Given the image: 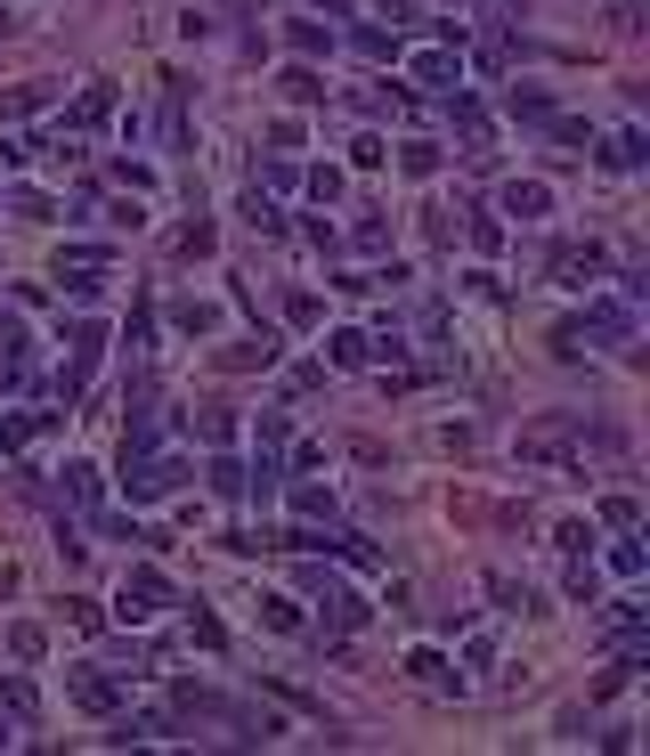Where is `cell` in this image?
I'll return each mask as SVG.
<instances>
[{
	"mask_svg": "<svg viewBox=\"0 0 650 756\" xmlns=\"http://www.w3.org/2000/svg\"><path fill=\"white\" fill-rule=\"evenodd\" d=\"M415 81H423V90H455V81H464V57H455L448 50V41H439V50H423V57H415V66H407Z\"/></svg>",
	"mask_w": 650,
	"mask_h": 756,
	"instance_id": "cell-6",
	"label": "cell"
},
{
	"mask_svg": "<svg viewBox=\"0 0 650 756\" xmlns=\"http://www.w3.org/2000/svg\"><path fill=\"white\" fill-rule=\"evenodd\" d=\"M285 90H293V98H301V107H309V98H326V81L309 74V66H293V74H285Z\"/></svg>",
	"mask_w": 650,
	"mask_h": 756,
	"instance_id": "cell-31",
	"label": "cell"
},
{
	"mask_svg": "<svg viewBox=\"0 0 650 756\" xmlns=\"http://www.w3.org/2000/svg\"><path fill=\"white\" fill-rule=\"evenodd\" d=\"M326 359H333V366H366V359H374V342H366L359 326H342V333H326Z\"/></svg>",
	"mask_w": 650,
	"mask_h": 756,
	"instance_id": "cell-13",
	"label": "cell"
},
{
	"mask_svg": "<svg viewBox=\"0 0 650 756\" xmlns=\"http://www.w3.org/2000/svg\"><path fill=\"white\" fill-rule=\"evenodd\" d=\"M398 172H407V179H431V172H439V146H431V139H407V155H398Z\"/></svg>",
	"mask_w": 650,
	"mask_h": 756,
	"instance_id": "cell-17",
	"label": "cell"
},
{
	"mask_svg": "<svg viewBox=\"0 0 650 756\" xmlns=\"http://www.w3.org/2000/svg\"><path fill=\"white\" fill-rule=\"evenodd\" d=\"M0 748H9V732H0Z\"/></svg>",
	"mask_w": 650,
	"mask_h": 756,
	"instance_id": "cell-39",
	"label": "cell"
},
{
	"mask_svg": "<svg viewBox=\"0 0 650 756\" xmlns=\"http://www.w3.org/2000/svg\"><path fill=\"white\" fill-rule=\"evenodd\" d=\"M261 618H268V626H277V635H301V611H293V602H285V594H268V602H261Z\"/></svg>",
	"mask_w": 650,
	"mask_h": 756,
	"instance_id": "cell-25",
	"label": "cell"
},
{
	"mask_svg": "<svg viewBox=\"0 0 650 756\" xmlns=\"http://www.w3.org/2000/svg\"><path fill=\"white\" fill-rule=\"evenodd\" d=\"M505 212L513 220H544V212H553V187H544V179H513L505 187Z\"/></svg>",
	"mask_w": 650,
	"mask_h": 756,
	"instance_id": "cell-9",
	"label": "cell"
},
{
	"mask_svg": "<svg viewBox=\"0 0 650 756\" xmlns=\"http://www.w3.org/2000/svg\"><path fill=\"white\" fill-rule=\"evenodd\" d=\"M293 50H309V57L326 50V25H318V17H293Z\"/></svg>",
	"mask_w": 650,
	"mask_h": 756,
	"instance_id": "cell-29",
	"label": "cell"
},
{
	"mask_svg": "<svg viewBox=\"0 0 650 756\" xmlns=\"http://www.w3.org/2000/svg\"><path fill=\"white\" fill-rule=\"evenodd\" d=\"M293 513L301 521H333V496L318 489V480H301V489H293Z\"/></svg>",
	"mask_w": 650,
	"mask_h": 756,
	"instance_id": "cell-20",
	"label": "cell"
},
{
	"mask_svg": "<svg viewBox=\"0 0 650 756\" xmlns=\"http://www.w3.org/2000/svg\"><path fill=\"white\" fill-rule=\"evenodd\" d=\"M107 114H114V81H90V90L74 98V114H66V122H74V131H98Z\"/></svg>",
	"mask_w": 650,
	"mask_h": 756,
	"instance_id": "cell-11",
	"label": "cell"
},
{
	"mask_svg": "<svg viewBox=\"0 0 650 756\" xmlns=\"http://www.w3.org/2000/svg\"><path fill=\"white\" fill-rule=\"evenodd\" d=\"M196 431L212 439V448H228V439H236V415H228V407H203V415H196Z\"/></svg>",
	"mask_w": 650,
	"mask_h": 756,
	"instance_id": "cell-24",
	"label": "cell"
},
{
	"mask_svg": "<svg viewBox=\"0 0 650 756\" xmlns=\"http://www.w3.org/2000/svg\"><path fill=\"white\" fill-rule=\"evenodd\" d=\"M9 650L16 659H41V626H9Z\"/></svg>",
	"mask_w": 650,
	"mask_h": 756,
	"instance_id": "cell-38",
	"label": "cell"
},
{
	"mask_svg": "<svg viewBox=\"0 0 650 756\" xmlns=\"http://www.w3.org/2000/svg\"><path fill=\"white\" fill-rule=\"evenodd\" d=\"M602 277H610V252H602V244H561L553 252V285L585 293V285H602Z\"/></svg>",
	"mask_w": 650,
	"mask_h": 756,
	"instance_id": "cell-3",
	"label": "cell"
},
{
	"mask_svg": "<svg viewBox=\"0 0 650 756\" xmlns=\"http://www.w3.org/2000/svg\"><path fill=\"white\" fill-rule=\"evenodd\" d=\"M488 594L505 602V611H537V594H529V585H513V578H488Z\"/></svg>",
	"mask_w": 650,
	"mask_h": 756,
	"instance_id": "cell-27",
	"label": "cell"
},
{
	"mask_svg": "<svg viewBox=\"0 0 650 756\" xmlns=\"http://www.w3.org/2000/svg\"><path fill=\"white\" fill-rule=\"evenodd\" d=\"M244 220H253L261 237H285V212H277V204L261 196V187H253V196H244Z\"/></svg>",
	"mask_w": 650,
	"mask_h": 756,
	"instance_id": "cell-19",
	"label": "cell"
},
{
	"mask_svg": "<svg viewBox=\"0 0 650 756\" xmlns=\"http://www.w3.org/2000/svg\"><path fill=\"white\" fill-rule=\"evenodd\" d=\"M309 196L333 204V196H342V172H333V163H318V172H309Z\"/></svg>",
	"mask_w": 650,
	"mask_h": 756,
	"instance_id": "cell-32",
	"label": "cell"
},
{
	"mask_svg": "<svg viewBox=\"0 0 650 756\" xmlns=\"http://www.w3.org/2000/svg\"><path fill=\"white\" fill-rule=\"evenodd\" d=\"M220 366H228V374H253V366H277V333H268V326H261V333H253V342H236V350H220Z\"/></svg>",
	"mask_w": 650,
	"mask_h": 756,
	"instance_id": "cell-8",
	"label": "cell"
},
{
	"mask_svg": "<svg viewBox=\"0 0 650 756\" xmlns=\"http://www.w3.org/2000/svg\"><path fill=\"white\" fill-rule=\"evenodd\" d=\"M163 602H172V578H163V570H131V578H122V594H114V618L122 626H146Z\"/></svg>",
	"mask_w": 650,
	"mask_h": 756,
	"instance_id": "cell-2",
	"label": "cell"
},
{
	"mask_svg": "<svg viewBox=\"0 0 650 756\" xmlns=\"http://www.w3.org/2000/svg\"><path fill=\"white\" fill-rule=\"evenodd\" d=\"M602 163H610V172H642V163H650V139H642V131H610V139H602Z\"/></svg>",
	"mask_w": 650,
	"mask_h": 756,
	"instance_id": "cell-10",
	"label": "cell"
},
{
	"mask_svg": "<svg viewBox=\"0 0 650 756\" xmlns=\"http://www.w3.org/2000/svg\"><path fill=\"white\" fill-rule=\"evenodd\" d=\"M9 212H25V220H57V204L41 196V187H9Z\"/></svg>",
	"mask_w": 650,
	"mask_h": 756,
	"instance_id": "cell-23",
	"label": "cell"
},
{
	"mask_svg": "<svg viewBox=\"0 0 650 756\" xmlns=\"http://www.w3.org/2000/svg\"><path fill=\"white\" fill-rule=\"evenodd\" d=\"M602 521H610V529H635L642 504H635V496H602Z\"/></svg>",
	"mask_w": 650,
	"mask_h": 756,
	"instance_id": "cell-26",
	"label": "cell"
},
{
	"mask_svg": "<svg viewBox=\"0 0 650 756\" xmlns=\"http://www.w3.org/2000/svg\"><path fill=\"white\" fill-rule=\"evenodd\" d=\"M66 496L81 504V513H98V472L90 464H66Z\"/></svg>",
	"mask_w": 650,
	"mask_h": 756,
	"instance_id": "cell-22",
	"label": "cell"
},
{
	"mask_svg": "<svg viewBox=\"0 0 650 756\" xmlns=\"http://www.w3.org/2000/svg\"><path fill=\"white\" fill-rule=\"evenodd\" d=\"M513 114H529V122H553V98H544V90H513Z\"/></svg>",
	"mask_w": 650,
	"mask_h": 756,
	"instance_id": "cell-28",
	"label": "cell"
},
{
	"mask_svg": "<svg viewBox=\"0 0 650 756\" xmlns=\"http://www.w3.org/2000/svg\"><path fill=\"white\" fill-rule=\"evenodd\" d=\"M66 342H74V359L57 366V398H81V391H90V374H98V359H107V326L74 318V326H66Z\"/></svg>",
	"mask_w": 650,
	"mask_h": 756,
	"instance_id": "cell-1",
	"label": "cell"
},
{
	"mask_svg": "<svg viewBox=\"0 0 650 756\" xmlns=\"http://www.w3.org/2000/svg\"><path fill=\"white\" fill-rule=\"evenodd\" d=\"M448 114H455V131L472 139V155H480V139H488V114L472 107V98H448Z\"/></svg>",
	"mask_w": 650,
	"mask_h": 756,
	"instance_id": "cell-18",
	"label": "cell"
},
{
	"mask_svg": "<svg viewBox=\"0 0 650 756\" xmlns=\"http://www.w3.org/2000/svg\"><path fill=\"white\" fill-rule=\"evenodd\" d=\"M66 618L81 626V635H98V626H107V611H98V602H66Z\"/></svg>",
	"mask_w": 650,
	"mask_h": 756,
	"instance_id": "cell-36",
	"label": "cell"
},
{
	"mask_svg": "<svg viewBox=\"0 0 650 756\" xmlns=\"http://www.w3.org/2000/svg\"><path fill=\"white\" fill-rule=\"evenodd\" d=\"M570 594H577V602H594V594H602V578H594V561H570Z\"/></svg>",
	"mask_w": 650,
	"mask_h": 756,
	"instance_id": "cell-33",
	"label": "cell"
},
{
	"mask_svg": "<svg viewBox=\"0 0 650 756\" xmlns=\"http://www.w3.org/2000/svg\"><path fill=\"white\" fill-rule=\"evenodd\" d=\"M383 155H390L383 139H350V163H359V172H374V163H383Z\"/></svg>",
	"mask_w": 650,
	"mask_h": 756,
	"instance_id": "cell-34",
	"label": "cell"
},
{
	"mask_svg": "<svg viewBox=\"0 0 650 756\" xmlns=\"http://www.w3.org/2000/svg\"><path fill=\"white\" fill-rule=\"evenodd\" d=\"M561 448H570V424H537V431H520V456H529V464H561Z\"/></svg>",
	"mask_w": 650,
	"mask_h": 756,
	"instance_id": "cell-12",
	"label": "cell"
},
{
	"mask_svg": "<svg viewBox=\"0 0 650 756\" xmlns=\"http://www.w3.org/2000/svg\"><path fill=\"white\" fill-rule=\"evenodd\" d=\"M172 326H179V333H212L220 309H212V302H172Z\"/></svg>",
	"mask_w": 650,
	"mask_h": 756,
	"instance_id": "cell-14",
	"label": "cell"
},
{
	"mask_svg": "<svg viewBox=\"0 0 650 756\" xmlns=\"http://www.w3.org/2000/svg\"><path fill=\"white\" fill-rule=\"evenodd\" d=\"M179 480H187V464H179V456H146L139 472H122V489H131V504H146V496H172Z\"/></svg>",
	"mask_w": 650,
	"mask_h": 756,
	"instance_id": "cell-4",
	"label": "cell"
},
{
	"mask_svg": "<svg viewBox=\"0 0 650 756\" xmlns=\"http://www.w3.org/2000/svg\"><path fill=\"white\" fill-rule=\"evenodd\" d=\"M203 472H212V489H220V496H244V464H236V456H228V448H220V456H212V464H203Z\"/></svg>",
	"mask_w": 650,
	"mask_h": 756,
	"instance_id": "cell-21",
	"label": "cell"
},
{
	"mask_svg": "<svg viewBox=\"0 0 650 756\" xmlns=\"http://www.w3.org/2000/svg\"><path fill=\"white\" fill-rule=\"evenodd\" d=\"M359 50H366V57H398V33H383V25H359Z\"/></svg>",
	"mask_w": 650,
	"mask_h": 756,
	"instance_id": "cell-30",
	"label": "cell"
},
{
	"mask_svg": "<svg viewBox=\"0 0 650 756\" xmlns=\"http://www.w3.org/2000/svg\"><path fill=\"white\" fill-rule=\"evenodd\" d=\"M472 244H480V252H496V244H505V228H496L488 212H472Z\"/></svg>",
	"mask_w": 650,
	"mask_h": 756,
	"instance_id": "cell-37",
	"label": "cell"
},
{
	"mask_svg": "<svg viewBox=\"0 0 650 756\" xmlns=\"http://www.w3.org/2000/svg\"><path fill=\"white\" fill-rule=\"evenodd\" d=\"M0 708H9V716H41V691L25 676H9V683H0Z\"/></svg>",
	"mask_w": 650,
	"mask_h": 756,
	"instance_id": "cell-16",
	"label": "cell"
},
{
	"mask_svg": "<svg viewBox=\"0 0 650 756\" xmlns=\"http://www.w3.org/2000/svg\"><path fill=\"white\" fill-rule=\"evenodd\" d=\"M41 107H49V81H25V90H9V98H0V114H41Z\"/></svg>",
	"mask_w": 650,
	"mask_h": 756,
	"instance_id": "cell-15",
	"label": "cell"
},
{
	"mask_svg": "<svg viewBox=\"0 0 650 756\" xmlns=\"http://www.w3.org/2000/svg\"><path fill=\"white\" fill-rule=\"evenodd\" d=\"M610 570H618V578H642V545H635V537H626L618 554H610Z\"/></svg>",
	"mask_w": 650,
	"mask_h": 756,
	"instance_id": "cell-35",
	"label": "cell"
},
{
	"mask_svg": "<svg viewBox=\"0 0 650 756\" xmlns=\"http://www.w3.org/2000/svg\"><path fill=\"white\" fill-rule=\"evenodd\" d=\"M74 700L90 708V716H114V700H122V676H98V667H74Z\"/></svg>",
	"mask_w": 650,
	"mask_h": 756,
	"instance_id": "cell-7",
	"label": "cell"
},
{
	"mask_svg": "<svg viewBox=\"0 0 650 756\" xmlns=\"http://www.w3.org/2000/svg\"><path fill=\"white\" fill-rule=\"evenodd\" d=\"M309 594H318V602H326V618H333V626H366V602H359V594H350V585H342V578H326V570H309Z\"/></svg>",
	"mask_w": 650,
	"mask_h": 756,
	"instance_id": "cell-5",
	"label": "cell"
}]
</instances>
